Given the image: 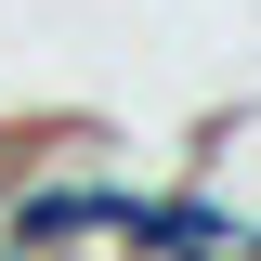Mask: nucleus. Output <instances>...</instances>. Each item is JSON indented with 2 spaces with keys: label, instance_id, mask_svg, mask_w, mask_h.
Segmentation results:
<instances>
[{
  "label": "nucleus",
  "instance_id": "nucleus-4",
  "mask_svg": "<svg viewBox=\"0 0 261 261\" xmlns=\"http://www.w3.org/2000/svg\"><path fill=\"white\" fill-rule=\"evenodd\" d=\"M248 261H261V222H248Z\"/></svg>",
  "mask_w": 261,
  "mask_h": 261
},
{
  "label": "nucleus",
  "instance_id": "nucleus-2",
  "mask_svg": "<svg viewBox=\"0 0 261 261\" xmlns=\"http://www.w3.org/2000/svg\"><path fill=\"white\" fill-rule=\"evenodd\" d=\"M183 183H209L235 209V222H261V105H235V118H209V144L183 157Z\"/></svg>",
  "mask_w": 261,
  "mask_h": 261
},
{
  "label": "nucleus",
  "instance_id": "nucleus-1",
  "mask_svg": "<svg viewBox=\"0 0 261 261\" xmlns=\"http://www.w3.org/2000/svg\"><path fill=\"white\" fill-rule=\"evenodd\" d=\"M118 261H248V222H235L209 183H144V196H130Z\"/></svg>",
  "mask_w": 261,
  "mask_h": 261
},
{
  "label": "nucleus",
  "instance_id": "nucleus-3",
  "mask_svg": "<svg viewBox=\"0 0 261 261\" xmlns=\"http://www.w3.org/2000/svg\"><path fill=\"white\" fill-rule=\"evenodd\" d=\"M0 196H13V144H0Z\"/></svg>",
  "mask_w": 261,
  "mask_h": 261
}]
</instances>
